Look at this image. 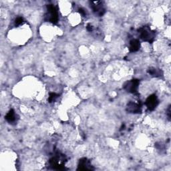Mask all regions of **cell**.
Instances as JSON below:
<instances>
[{"label":"cell","mask_w":171,"mask_h":171,"mask_svg":"<svg viewBox=\"0 0 171 171\" xmlns=\"http://www.w3.org/2000/svg\"><path fill=\"white\" fill-rule=\"evenodd\" d=\"M79 13L81 15H82L83 16H85V15H86L85 10H83V9H82V8H79Z\"/></svg>","instance_id":"obj_12"},{"label":"cell","mask_w":171,"mask_h":171,"mask_svg":"<svg viewBox=\"0 0 171 171\" xmlns=\"http://www.w3.org/2000/svg\"><path fill=\"white\" fill-rule=\"evenodd\" d=\"M140 81L138 79H134L132 80L126 82L124 85V88L128 92L134 94L137 92V90L138 88V85Z\"/></svg>","instance_id":"obj_2"},{"label":"cell","mask_w":171,"mask_h":171,"mask_svg":"<svg viewBox=\"0 0 171 171\" xmlns=\"http://www.w3.org/2000/svg\"><path fill=\"white\" fill-rule=\"evenodd\" d=\"M126 110L128 111L129 113L132 114H139L141 112V108L140 106L136 103L133 102H130L128 104H127Z\"/></svg>","instance_id":"obj_6"},{"label":"cell","mask_w":171,"mask_h":171,"mask_svg":"<svg viewBox=\"0 0 171 171\" xmlns=\"http://www.w3.org/2000/svg\"><path fill=\"white\" fill-rule=\"evenodd\" d=\"M140 43L139 42V40H138V39H134L130 42L129 50L131 52H135V51H137L139 49H140Z\"/></svg>","instance_id":"obj_7"},{"label":"cell","mask_w":171,"mask_h":171,"mask_svg":"<svg viewBox=\"0 0 171 171\" xmlns=\"http://www.w3.org/2000/svg\"><path fill=\"white\" fill-rule=\"evenodd\" d=\"M23 22V19L22 17H19L16 19H15V25H16V26H19V25L22 24Z\"/></svg>","instance_id":"obj_11"},{"label":"cell","mask_w":171,"mask_h":171,"mask_svg":"<svg viewBox=\"0 0 171 171\" xmlns=\"http://www.w3.org/2000/svg\"><path fill=\"white\" fill-rule=\"evenodd\" d=\"M58 97V95L55 93H50V96H49V102H52L54 101L55 100V99Z\"/></svg>","instance_id":"obj_10"},{"label":"cell","mask_w":171,"mask_h":171,"mask_svg":"<svg viewBox=\"0 0 171 171\" xmlns=\"http://www.w3.org/2000/svg\"><path fill=\"white\" fill-rule=\"evenodd\" d=\"M158 104V99L155 94L150 95L146 100V105L150 110H154Z\"/></svg>","instance_id":"obj_4"},{"label":"cell","mask_w":171,"mask_h":171,"mask_svg":"<svg viewBox=\"0 0 171 171\" xmlns=\"http://www.w3.org/2000/svg\"><path fill=\"white\" fill-rule=\"evenodd\" d=\"M15 117H16V116H15L14 110L11 109L9 111V112L6 114V119L9 122L11 123V122H14L15 121V120H16Z\"/></svg>","instance_id":"obj_8"},{"label":"cell","mask_w":171,"mask_h":171,"mask_svg":"<svg viewBox=\"0 0 171 171\" xmlns=\"http://www.w3.org/2000/svg\"><path fill=\"white\" fill-rule=\"evenodd\" d=\"M91 7L93 10L94 12L99 16H102L105 13V10L102 6L101 2H91Z\"/></svg>","instance_id":"obj_5"},{"label":"cell","mask_w":171,"mask_h":171,"mask_svg":"<svg viewBox=\"0 0 171 171\" xmlns=\"http://www.w3.org/2000/svg\"><path fill=\"white\" fill-rule=\"evenodd\" d=\"M47 11H48V16L49 21L51 23H57L58 21V14L56 8L53 5H48L47 6Z\"/></svg>","instance_id":"obj_3"},{"label":"cell","mask_w":171,"mask_h":171,"mask_svg":"<svg viewBox=\"0 0 171 171\" xmlns=\"http://www.w3.org/2000/svg\"><path fill=\"white\" fill-rule=\"evenodd\" d=\"M148 72L151 75H153V76H155V77L161 76V74H162V72H161V70H157L156 68H153V67H152V68H150L148 70Z\"/></svg>","instance_id":"obj_9"},{"label":"cell","mask_w":171,"mask_h":171,"mask_svg":"<svg viewBox=\"0 0 171 171\" xmlns=\"http://www.w3.org/2000/svg\"><path fill=\"white\" fill-rule=\"evenodd\" d=\"M138 33L139 35H140V38L145 42L152 43L154 40V31L151 30L149 27H140V28L138 30Z\"/></svg>","instance_id":"obj_1"},{"label":"cell","mask_w":171,"mask_h":171,"mask_svg":"<svg viewBox=\"0 0 171 171\" xmlns=\"http://www.w3.org/2000/svg\"><path fill=\"white\" fill-rule=\"evenodd\" d=\"M87 30H88V31H91L92 30V26H91L90 25H88V26H87Z\"/></svg>","instance_id":"obj_13"}]
</instances>
